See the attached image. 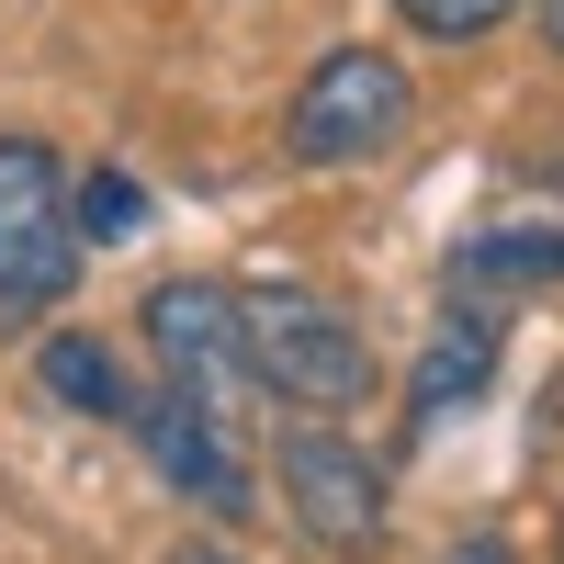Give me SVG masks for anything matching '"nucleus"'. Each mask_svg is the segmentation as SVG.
Listing matches in <instances>:
<instances>
[{"mask_svg": "<svg viewBox=\"0 0 564 564\" xmlns=\"http://www.w3.org/2000/svg\"><path fill=\"white\" fill-rule=\"evenodd\" d=\"M148 350H159V372H170V395H193L204 417H238V406L260 395L238 294H215V282H159V294H148Z\"/></svg>", "mask_w": 564, "mask_h": 564, "instance_id": "obj_4", "label": "nucleus"}, {"mask_svg": "<svg viewBox=\"0 0 564 564\" xmlns=\"http://www.w3.org/2000/svg\"><path fill=\"white\" fill-rule=\"evenodd\" d=\"M135 441H148V463H159V486L170 497H193V508H215V520H238L249 508V475H238V441H226V417H204L193 395H148L135 406Z\"/></svg>", "mask_w": 564, "mask_h": 564, "instance_id": "obj_6", "label": "nucleus"}, {"mask_svg": "<svg viewBox=\"0 0 564 564\" xmlns=\"http://www.w3.org/2000/svg\"><path fill=\"white\" fill-rule=\"evenodd\" d=\"M68 215H79V238H135V226H148V193H135L124 170H90L68 193Z\"/></svg>", "mask_w": 564, "mask_h": 564, "instance_id": "obj_10", "label": "nucleus"}, {"mask_svg": "<svg viewBox=\"0 0 564 564\" xmlns=\"http://www.w3.org/2000/svg\"><path fill=\"white\" fill-rule=\"evenodd\" d=\"M238 327H249V361H260V395L282 406H305V417H350L372 395V350H361V327L305 294V282H249L238 294Z\"/></svg>", "mask_w": 564, "mask_h": 564, "instance_id": "obj_1", "label": "nucleus"}, {"mask_svg": "<svg viewBox=\"0 0 564 564\" xmlns=\"http://www.w3.org/2000/svg\"><path fill=\"white\" fill-rule=\"evenodd\" d=\"M395 23H417L430 45H475L508 23V0H395Z\"/></svg>", "mask_w": 564, "mask_h": 564, "instance_id": "obj_11", "label": "nucleus"}, {"mask_svg": "<svg viewBox=\"0 0 564 564\" xmlns=\"http://www.w3.org/2000/svg\"><path fill=\"white\" fill-rule=\"evenodd\" d=\"M542 45H553V57H564V0H542Z\"/></svg>", "mask_w": 564, "mask_h": 564, "instance_id": "obj_13", "label": "nucleus"}, {"mask_svg": "<svg viewBox=\"0 0 564 564\" xmlns=\"http://www.w3.org/2000/svg\"><path fill=\"white\" fill-rule=\"evenodd\" d=\"M79 271V215H68V170L45 135H0V316H45Z\"/></svg>", "mask_w": 564, "mask_h": 564, "instance_id": "obj_3", "label": "nucleus"}, {"mask_svg": "<svg viewBox=\"0 0 564 564\" xmlns=\"http://www.w3.org/2000/svg\"><path fill=\"white\" fill-rule=\"evenodd\" d=\"M406 113H417V90H406V68L384 45H339V57L305 68L294 113H282V148L305 170H361V159H384L406 135Z\"/></svg>", "mask_w": 564, "mask_h": 564, "instance_id": "obj_2", "label": "nucleus"}, {"mask_svg": "<svg viewBox=\"0 0 564 564\" xmlns=\"http://www.w3.org/2000/svg\"><path fill=\"white\" fill-rule=\"evenodd\" d=\"M170 564H238V553H215V542H193V553H170Z\"/></svg>", "mask_w": 564, "mask_h": 564, "instance_id": "obj_14", "label": "nucleus"}, {"mask_svg": "<svg viewBox=\"0 0 564 564\" xmlns=\"http://www.w3.org/2000/svg\"><path fill=\"white\" fill-rule=\"evenodd\" d=\"M486 372H497V316L486 305H452L441 316V339L417 350V384H406V417L430 430V417H463L486 395Z\"/></svg>", "mask_w": 564, "mask_h": 564, "instance_id": "obj_7", "label": "nucleus"}, {"mask_svg": "<svg viewBox=\"0 0 564 564\" xmlns=\"http://www.w3.org/2000/svg\"><path fill=\"white\" fill-rule=\"evenodd\" d=\"M441 564H520V553H508V542H452Z\"/></svg>", "mask_w": 564, "mask_h": 564, "instance_id": "obj_12", "label": "nucleus"}, {"mask_svg": "<svg viewBox=\"0 0 564 564\" xmlns=\"http://www.w3.org/2000/svg\"><path fill=\"white\" fill-rule=\"evenodd\" d=\"M34 384L57 395V406H79V417H135V395H124L113 350H102V339H79V327H68V339H45V350H34Z\"/></svg>", "mask_w": 564, "mask_h": 564, "instance_id": "obj_8", "label": "nucleus"}, {"mask_svg": "<svg viewBox=\"0 0 564 564\" xmlns=\"http://www.w3.org/2000/svg\"><path fill=\"white\" fill-rule=\"evenodd\" d=\"M463 282H564V226H486L452 260Z\"/></svg>", "mask_w": 564, "mask_h": 564, "instance_id": "obj_9", "label": "nucleus"}, {"mask_svg": "<svg viewBox=\"0 0 564 564\" xmlns=\"http://www.w3.org/2000/svg\"><path fill=\"white\" fill-rule=\"evenodd\" d=\"M282 508H294L305 542L372 553V542H384V463H372L361 441H339L327 417H305V430L282 441Z\"/></svg>", "mask_w": 564, "mask_h": 564, "instance_id": "obj_5", "label": "nucleus"}]
</instances>
